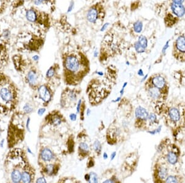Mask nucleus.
Here are the masks:
<instances>
[{
    "label": "nucleus",
    "instance_id": "nucleus-53",
    "mask_svg": "<svg viewBox=\"0 0 185 183\" xmlns=\"http://www.w3.org/2000/svg\"><path fill=\"white\" fill-rule=\"evenodd\" d=\"M42 1H47V0H42Z\"/></svg>",
    "mask_w": 185,
    "mask_h": 183
},
{
    "label": "nucleus",
    "instance_id": "nucleus-33",
    "mask_svg": "<svg viewBox=\"0 0 185 183\" xmlns=\"http://www.w3.org/2000/svg\"><path fill=\"white\" fill-rule=\"evenodd\" d=\"M109 25V23H108V22L105 23L103 25V26L101 27V29H100V31H101V32H104L105 30H106V28H107V27H108Z\"/></svg>",
    "mask_w": 185,
    "mask_h": 183
},
{
    "label": "nucleus",
    "instance_id": "nucleus-16",
    "mask_svg": "<svg viewBox=\"0 0 185 183\" xmlns=\"http://www.w3.org/2000/svg\"><path fill=\"white\" fill-rule=\"evenodd\" d=\"M28 80L30 84L34 85L37 80V75L33 70H31L28 73Z\"/></svg>",
    "mask_w": 185,
    "mask_h": 183
},
{
    "label": "nucleus",
    "instance_id": "nucleus-6",
    "mask_svg": "<svg viewBox=\"0 0 185 183\" xmlns=\"http://www.w3.org/2000/svg\"><path fill=\"white\" fill-rule=\"evenodd\" d=\"M151 85L159 88L164 93V91L166 92L167 90V83L166 80L162 75H157L153 76L151 80Z\"/></svg>",
    "mask_w": 185,
    "mask_h": 183
},
{
    "label": "nucleus",
    "instance_id": "nucleus-36",
    "mask_svg": "<svg viewBox=\"0 0 185 183\" xmlns=\"http://www.w3.org/2000/svg\"><path fill=\"white\" fill-rule=\"evenodd\" d=\"M45 111H46V109H44V108H41V109H40L38 110V114L40 115H43V114L45 113Z\"/></svg>",
    "mask_w": 185,
    "mask_h": 183
},
{
    "label": "nucleus",
    "instance_id": "nucleus-42",
    "mask_svg": "<svg viewBox=\"0 0 185 183\" xmlns=\"http://www.w3.org/2000/svg\"><path fill=\"white\" fill-rule=\"evenodd\" d=\"M104 183H107V182H115V181L113 180L112 179H107L106 181H104Z\"/></svg>",
    "mask_w": 185,
    "mask_h": 183
},
{
    "label": "nucleus",
    "instance_id": "nucleus-40",
    "mask_svg": "<svg viewBox=\"0 0 185 183\" xmlns=\"http://www.w3.org/2000/svg\"><path fill=\"white\" fill-rule=\"evenodd\" d=\"M37 182H46V181L44 178H40L37 180Z\"/></svg>",
    "mask_w": 185,
    "mask_h": 183
},
{
    "label": "nucleus",
    "instance_id": "nucleus-46",
    "mask_svg": "<svg viewBox=\"0 0 185 183\" xmlns=\"http://www.w3.org/2000/svg\"><path fill=\"white\" fill-rule=\"evenodd\" d=\"M120 99H121V98H120V97H118V98H117L116 100H114V101H112V102H118L119 101H120Z\"/></svg>",
    "mask_w": 185,
    "mask_h": 183
},
{
    "label": "nucleus",
    "instance_id": "nucleus-7",
    "mask_svg": "<svg viewBox=\"0 0 185 183\" xmlns=\"http://www.w3.org/2000/svg\"><path fill=\"white\" fill-rule=\"evenodd\" d=\"M156 174L157 179L160 181L164 182L167 177L169 176V168L167 164L160 165L158 168H157Z\"/></svg>",
    "mask_w": 185,
    "mask_h": 183
},
{
    "label": "nucleus",
    "instance_id": "nucleus-31",
    "mask_svg": "<svg viewBox=\"0 0 185 183\" xmlns=\"http://www.w3.org/2000/svg\"><path fill=\"white\" fill-rule=\"evenodd\" d=\"M69 98L72 100V101H75L76 99H77L76 94L73 91H71L69 93Z\"/></svg>",
    "mask_w": 185,
    "mask_h": 183
},
{
    "label": "nucleus",
    "instance_id": "nucleus-14",
    "mask_svg": "<svg viewBox=\"0 0 185 183\" xmlns=\"http://www.w3.org/2000/svg\"><path fill=\"white\" fill-rule=\"evenodd\" d=\"M26 19L30 22H35L37 19V13L33 9H28L26 12Z\"/></svg>",
    "mask_w": 185,
    "mask_h": 183
},
{
    "label": "nucleus",
    "instance_id": "nucleus-44",
    "mask_svg": "<svg viewBox=\"0 0 185 183\" xmlns=\"http://www.w3.org/2000/svg\"><path fill=\"white\" fill-rule=\"evenodd\" d=\"M33 59L35 61H37L39 59V56H37V55H35L33 57Z\"/></svg>",
    "mask_w": 185,
    "mask_h": 183
},
{
    "label": "nucleus",
    "instance_id": "nucleus-27",
    "mask_svg": "<svg viewBox=\"0 0 185 183\" xmlns=\"http://www.w3.org/2000/svg\"><path fill=\"white\" fill-rule=\"evenodd\" d=\"M89 175H90V181H91V182H98V175L96 173H95L94 172H91L90 174H89Z\"/></svg>",
    "mask_w": 185,
    "mask_h": 183
},
{
    "label": "nucleus",
    "instance_id": "nucleus-9",
    "mask_svg": "<svg viewBox=\"0 0 185 183\" xmlns=\"http://www.w3.org/2000/svg\"><path fill=\"white\" fill-rule=\"evenodd\" d=\"M149 114L147 110L144 107H142L141 106L137 107L135 110V117L136 119L140 121H147L148 120Z\"/></svg>",
    "mask_w": 185,
    "mask_h": 183
},
{
    "label": "nucleus",
    "instance_id": "nucleus-37",
    "mask_svg": "<svg viewBox=\"0 0 185 183\" xmlns=\"http://www.w3.org/2000/svg\"><path fill=\"white\" fill-rule=\"evenodd\" d=\"M33 3L35 5L37 6H39L40 5L41 3H43V1L42 0H33Z\"/></svg>",
    "mask_w": 185,
    "mask_h": 183
},
{
    "label": "nucleus",
    "instance_id": "nucleus-19",
    "mask_svg": "<svg viewBox=\"0 0 185 183\" xmlns=\"http://www.w3.org/2000/svg\"><path fill=\"white\" fill-rule=\"evenodd\" d=\"M180 181V178H178V176L176 175H169L167 178L165 179V182H179Z\"/></svg>",
    "mask_w": 185,
    "mask_h": 183
},
{
    "label": "nucleus",
    "instance_id": "nucleus-47",
    "mask_svg": "<svg viewBox=\"0 0 185 183\" xmlns=\"http://www.w3.org/2000/svg\"><path fill=\"white\" fill-rule=\"evenodd\" d=\"M103 158H104V159H107V158H108V155H107V154L106 152H104L103 153Z\"/></svg>",
    "mask_w": 185,
    "mask_h": 183
},
{
    "label": "nucleus",
    "instance_id": "nucleus-39",
    "mask_svg": "<svg viewBox=\"0 0 185 183\" xmlns=\"http://www.w3.org/2000/svg\"><path fill=\"white\" fill-rule=\"evenodd\" d=\"M85 180H86L87 182H91V181H90V175H89H89L86 174V175H85Z\"/></svg>",
    "mask_w": 185,
    "mask_h": 183
},
{
    "label": "nucleus",
    "instance_id": "nucleus-41",
    "mask_svg": "<svg viewBox=\"0 0 185 183\" xmlns=\"http://www.w3.org/2000/svg\"><path fill=\"white\" fill-rule=\"evenodd\" d=\"M116 155V152H113L111 153V160H114V158H115Z\"/></svg>",
    "mask_w": 185,
    "mask_h": 183
},
{
    "label": "nucleus",
    "instance_id": "nucleus-5",
    "mask_svg": "<svg viewBox=\"0 0 185 183\" xmlns=\"http://www.w3.org/2000/svg\"><path fill=\"white\" fill-rule=\"evenodd\" d=\"M65 67L69 71L75 73L80 68V63L77 56L74 55L68 56L65 60Z\"/></svg>",
    "mask_w": 185,
    "mask_h": 183
},
{
    "label": "nucleus",
    "instance_id": "nucleus-50",
    "mask_svg": "<svg viewBox=\"0 0 185 183\" xmlns=\"http://www.w3.org/2000/svg\"><path fill=\"white\" fill-rule=\"evenodd\" d=\"M138 74L140 75H143V72H142V70H140L139 71H138Z\"/></svg>",
    "mask_w": 185,
    "mask_h": 183
},
{
    "label": "nucleus",
    "instance_id": "nucleus-18",
    "mask_svg": "<svg viewBox=\"0 0 185 183\" xmlns=\"http://www.w3.org/2000/svg\"><path fill=\"white\" fill-rule=\"evenodd\" d=\"M138 42L140 43V45L144 48L145 49L147 48L148 46V40L146 37H145V35H141L140 36L138 37Z\"/></svg>",
    "mask_w": 185,
    "mask_h": 183
},
{
    "label": "nucleus",
    "instance_id": "nucleus-45",
    "mask_svg": "<svg viewBox=\"0 0 185 183\" xmlns=\"http://www.w3.org/2000/svg\"><path fill=\"white\" fill-rule=\"evenodd\" d=\"M93 166V160L89 161V162L88 163V167H91Z\"/></svg>",
    "mask_w": 185,
    "mask_h": 183
},
{
    "label": "nucleus",
    "instance_id": "nucleus-35",
    "mask_svg": "<svg viewBox=\"0 0 185 183\" xmlns=\"http://www.w3.org/2000/svg\"><path fill=\"white\" fill-rule=\"evenodd\" d=\"M69 117L72 121H75L77 120V115L75 114H71L69 115Z\"/></svg>",
    "mask_w": 185,
    "mask_h": 183
},
{
    "label": "nucleus",
    "instance_id": "nucleus-21",
    "mask_svg": "<svg viewBox=\"0 0 185 183\" xmlns=\"http://www.w3.org/2000/svg\"><path fill=\"white\" fill-rule=\"evenodd\" d=\"M134 48H135V51L138 53H139V54H141V53H143L146 51V49L144 48H142L138 41H136V42L135 43Z\"/></svg>",
    "mask_w": 185,
    "mask_h": 183
},
{
    "label": "nucleus",
    "instance_id": "nucleus-11",
    "mask_svg": "<svg viewBox=\"0 0 185 183\" xmlns=\"http://www.w3.org/2000/svg\"><path fill=\"white\" fill-rule=\"evenodd\" d=\"M38 93L40 98L44 102H49L51 98V94L47 88L45 86H41L38 89Z\"/></svg>",
    "mask_w": 185,
    "mask_h": 183
},
{
    "label": "nucleus",
    "instance_id": "nucleus-8",
    "mask_svg": "<svg viewBox=\"0 0 185 183\" xmlns=\"http://www.w3.org/2000/svg\"><path fill=\"white\" fill-rule=\"evenodd\" d=\"M147 93L150 98L154 100H159L163 98L164 93L159 88L151 85L147 89Z\"/></svg>",
    "mask_w": 185,
    "mask_h": 183
},
{
    "label": "nucleus",
    "instance_id": "nucleus-20",
    "mask_svg": "<svg viewBox=\"0 0 185 183\" xmlns=\"http://www.w3.org/2000/svg\"><path fill=\"white\" fill-rule=\"evenodd\" d=\"M22 180L24 182H30L32 181L30 174L27 172H23L22 173Z\"/></svg>",
    "mask_w": 185,
    "mask_h": 183
},
{
    "label": "nucleus",
    "instance_id": "nucleus-52",
    "mask_svg": "<svg viewBox=\"0 0 185 183\" xmlns=\"http://www.w3.org/2000/svg\"><path fill=\"white\" fill-rule=\"evenodd\" d=\"M126 64H127V65H129V62H127Z\"/></svg>",
    "mask_w": 185,
    "mask_h": 183
},
{
    "label": "nucleus",
    "instance_id": "nucleus-48",
    "mask_svg": "<svg viewBox=\"0 0 185 183\" xmlns=\"http://www.w3.org/2000/svg\"><path fill=\"white\" fill-rule=\"evenodd\" d=\"M90 114H91V110L89 109H87V112H86V114H87V115H88V116H89V115H90Z\"/></svg>",
    "mask_w": 185,
    "mask_h": 183
},
{
    "label": "nucleus",
    "instance_id": "nucleus-13",
    "mask_svg": "<svg viewBox=\"0 0 185 183\" xmlns=\"http://www.w3.org/2000/svg\"><path fill=\"white\" fill-rule=\"evenodd\" d=\"M41 157L43 160L46 162H49L53 158V154L51 150L47 148L44 149L41 152Z\"/></svg>",
    "mask_w": 185,
    "mask_h": 183
},
{
    "label": "nucleus",
    "instance_id": "nucleus-23",
    "mask_svg": "<svg viewBox=\"0 0 185 183\" xmlns=\"http://www.w3.org/2000/svg\"><path fill=\"white\" fill-rule=\"evenodd\" d=\"M61 122H62V120L58 115H55V117H52V123L54 125H55V126L59 125L61 123Z\"/></svg>",
    "mask_w": 185,
    "mask_h": 183
},
{
    "label": "nucleus",
    "instance_id": "nucleus-28",
    "mask_svg": "<svg viewBox=\"0 0 185 183\" xmlns=\"http://www.w3.org/2000/svg\"><path fill=\"white\" fill-rule=\"evenodd\" d=\"M55 73V70L53 67H51L46 73V76L47 78H51Z\"/></svg>",
    "mask_w": 185,
    "mask_h": 183
},
{
    "label": "nucleus",
    "instance_id": "nucleus-30",
    "mask_svg": "<svg viewBox=\"0 0 185 183\" xmlns=\"http://www.w3.org/2000/svg\"><path fill=\"white\" fill-rule=\"evenodd\" d=\"M11 35V32L9 30H5L3 33V37L4 38H8Z\"/></svg>",
    "mask_w": 185,
    "mask_h": 183
},
{
    "label": "nucleus",
    "instance_id": "nucleus-17",
    "mask_svg": "<svg viewBox=\"0 0 185 183\" xmlns=\"http://www.w3.org/2000/svg\"><path fill=\"white\" fill-rule=\"evenodd\" d=\"M143 28L142 22L141 20H137L136 21L133 25V30L136 33H140Z\"/></svg>",
    "mask_w": 185,
    "mask_h": 183
},
{
    "label": "nucleus",
    "instance_id": "nucleus-15",
    "mask_svg": "<svg viewBox=\"0 0 185 183\" xmlns=\"http://www.w3.org/2000/svg\"><path fill=\"white\" fill-rule=\"evenodd\" d=\"M11 178L14 182H19L22 179V173L19 170H14L11 173Z\"/></svg>",
    "mask_w": 185,
    "mask_h": 183
},
{
    "label": "nucleus",
    "instance_id": "nucleus-2",
    "mask_svg": "<svg viewBox=\"0 0 185 183\" xmlns=\"http://www.w3.org/2000/svg\"><path fill=\"white\" fill-rule=\"evenodd\" d=\"M164 110L165 119L169 126L174 129L185 127V108L181 105L167 106Z\"/></svg>",
    "mask_w": 185,
    "mask_h": 183
},
{
    "label": "nucleus",
    "instance_id": "nucleus-34",
    "mask_svg": "<svg viewBox=\"0 0 185 183\" xmlns=\"http://www.w3.org/2000/svg\"><path fill=\"white\" fill-rule=\"evenodd\" d=\"M81 104H82V100L80 99L79 101V102H78V104H77V113H80Z\"/></svg>",
    "mask_w": 185,
    "mask_h": 183
},
{
    "label": "nucleus",
    "instance_id": "nucleus-32",
    "mask_svg": "<svg viewBox=\"0 0 185 183\" xmlns=\"http://www.w3.org/2000/svg\"><path fill=\"white\" fill-rule=\"evenodd\" d=\"M23 109H24V110L26 111V112H27V113H30V112H31L32 111V109L30 107L29 105H27V104L24 106Z\"/></svg>",
    "mask_w": 185,
    "mask_h": 183
},
{
    "label": "nucleus",
    "instance_id": "nucleus-24",
    "mask_svg": "<svg viewBox=\"0 0 185 183\" xmlns=\"http://www.w3.org/2000/svg\"><path fill=\"white\" fill-rule=\"evenodd\" d=\"M79 149L84 152H88L89 151V146L85 143H81L79 145Z\"/></svg>",
    "mask_w": 185,
    "mask_h": 183
},
{
    "label": "nucleus",
    "instance_id": "nucleus-3",
    "mask_svg": "<svg viewBox=\"0 0 185 183\" xmlns=\"http://www.w3.org/2000/svg\"><path fill=\"white\" fill-rule=\"evenodd\" d=\"M164 147V159L167 164L174 168H176V165L180 163L181 152L176 145L171 143L170 141L167 142Z\"/></svg>",
    "mask_w": 185,
    "mask_h": 183
},
{
    "label": "nucleus",
    "instance_id": "nucleus-38",
    "mask_svg": "<svg viewBox=\"0 0 185 183\" xmlns=\"http://www.w3.org/2000/svg\"><path fill=\"white\" fill-rule=\"evenodd\" d=\"M172 2L179 3V4H183V3L185 1V0H171Z\"/></svg>",
    "mask_w": 185,
    "mask_h": 183
},
{
    "label": "nucleus",
    "instance_id": "nucleus-26",
    "mask_svg": "<svg viewBox=\"0 0 185 183\" xmlns=\"http://www.w3.org/2000/svg\"><path fill=\"white\" fill-rule=\"evenodd\" d=\"M54 170H55V167L52 164H50L48 165H47L46 167L45 168V171L46 173L49 175H52L54 173Z\"/></svg>",
    "mask_w": 185,
    "mask_h": 183
},
{
    "label": "nucleus",
    "instance_id": "nucleus-22",
    "mask_svg": "<svg viewBox=\"0 0 185 183\" xmlns=\"http://www.w3.org/2000/svg\"><path fill=\"white\" fill-rule=\"evenodd\" d=\"M93 148H94V150L96 151L97 153H99L101 152L102 146H101V144L98 140H96V141H94V143L93 144Z\"/></svg>",
    "mask_w": 185,
    "mask_h": 183
},
{
    "label": "nucleus",
    "instance_id": "nucleus-25",
    "mask_svg": "<svg viewBox=\"0 0 185 183\" xmlns=\"http://www.w3.org/2000/svg\"><path fill=\"white\" fill-rule=\"evenodd\" d=\"M148 121L150 123L154 124L156 123L157 122V116L154 114H150L148 117Z\"/></svg>",
    "mask_w": 185,
    "mask_h": 183
},
{
    "label": "nucleus",
    "instance_id": "nucleus-12",
    "mask_svg": "<svg viewBox=\"0 0 185 183\" xmlns=\"http://www.w3.org/2000/svg\"><path fill=\"white\" fill-rule=\"evenodd\" d=\"M98 17V12L96 8H91L87 13L86 18L88 22L90 23H95L97 20Z\"/></svg>",
    "mask_w": 185,
    "mask_h": 183
},
{
    "label": "nucleus",
    "instance_id": "nucleus-43",
    "mask_svg": "<svg viewBox=\"0 0 185 183\" xmlns=\"http://www.w3.org/2000/svg\"><path fill=\"white\" fill-rule=\"evenodd\" d=\"M98 56V51L97 49H95L94 52V57H97Z\"/></svg>",
    "mask_w": 185,
    "mask_h": 183
},
{
    "label": "nucleus",
    "instance_id": "nucleus-49",
    "mask_svg": "<svg viewBox=\"0 0 185 183\" xmlns=\"http://www.w3.org/2000/svg\"><path fill=\"white\" fill-rule=\"evenodd\" d=\"M96 73H97V74H98V75H100V76H103V72L97 71V72H96Z\"/></svg>",
    "mask_w": 185,
    "mask_h": 183
},
{
    "label": "nucleus",
    "instance_id": "nucleus-51",
    "mask_svg": "<svg viewBox=\"0 0 185 183\" xmlns=\"http://www.w3.org/2000/svg\"><path fill=\"white\" fill-rule=\"evenodd\" d=\"M28 151L30 153H32V151L30 150V148H28Z\"/></svg>",
    "mask_w": 185,
    "mask_h": 183
},
{
    "label": "nucleus",
    "instance_id": "nucleus-1",
    "mask_svg": "<svg viewBox=\"0 0 185 183\" xmlns=\"http://www.w3.org/2000/svg\"><path fill=\"white\" fill-rule=\"evenodd\" d=\"M164 21L167 27L172 28L177 25L185 15V6L183 4H179L168 0L164 6Z\"/></svg>",
    "mask_w": 185,
    "mask_h": 183
},
{
    "label": "nucleus",
    "instance_id": "nucleus-29",
    "mask_svg": "<svg viewBox=\"0 0 185 183\" xmlns=\"http://www.w3.org/2000/svg\"><path fill=\"white\" fill-rule=\"evenodd\" d=\"M74 2L72 0V1H70V5H69V6L68 8L67 13H70V12L72 11V10L74 9Z\"/></svg>",
    "mask_w": 185,
    "mask_h": 183
},
{
    "label": "nucleus",
    "instance_id": "nucleus-4",
    "mask_svg": "<svg viewBox=\"0 0 185 183\" xmlns=\"http://www.w3.org/2000/svg\"><path fill=\"white\" fill-rule=\"evenodd\" d=\"M172 55L176 61L185 62V33L176 35L173 43Z\"/></svg>",
    "mask_w": 185,
    "mask_h": 183
},
{
    "label": "nucleus",
    "instance_id": "nucleus-10",
    "mask_svg": "<svg viewBox=\"0 0 185 183\" xmlns=\"http://www.w3.org/2000/svg\"><path fill=\"white\" fill-rule=\"evenodd\" d=\"M0 96L4 101L9 102L13 101L14 98V95L12 91L6 87H3L0 90Z\"/></svg>",
    "mask_w": 185,
    "mask_h": 183
}]
</instances>
